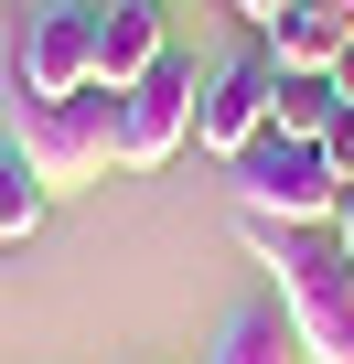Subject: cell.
<instances>
[{
  "label": "cell",
  "instance_id": "obj_1",
  "mask_svg": "<svg viewBox=\"0 0 354 364\" xmlns=\"http://www.w3.org/2000/svg\"><path fill=\"white\" fill-rule=\"evenodd\" d=\"M236 236L279 279V311L301 332V364H354V257L322 225H269V215H236Z\"/></svg>",
  "mask_w": 354,
  "mask_h": 364
},
{
  "label": "cell",
  "instance_id": "obj_12",
  "mask_svg": "<svg viewBox=\"0 0 354 364\" xmlns=\"http://www.w3.org/2000/svg\"><path fill=\"white\" fill-rule=\"evenodd\" d=\"M322 161H333V171H343V182H354V107H343V118H333V129H322Z\"/></svg>",
  "mask_w": 354,
  "mask_h": 364
},
{
  "label": "cell",
  "instance_id": "obj_10",
  "mask_svg": "<svg viewBox=\"0 0 354 364\" xmlns=\"http://www.w3.org/2000/svg\"><path fill=\"white\" fill-rule=\"evenodd\" d=\"M333 118H343L333 75H279V86H269V129H279V139H322Z\"/></svg>",
  "mask_w": 354,
  "mask_h": 364
},
{
  "label": "cell",
  "instance_id": "obj_5",
  "mask_svg": "<svg viewBox=\"0 0 354 364\" xmlns=\"http://www.w3.org/2000/svg\"><path fill=\"white\" fill-rule=\"evenodd\" d=\"M22 97H76L97 86V0H43L22 22V65H11Z\"/></svg>",
  "mask_w": 354,
  "mask_h": 364
},
{
  "label": "cell",
  "instance_id": "obj_7",
  "mask_svg": "<svg viewBox=\"0 0 354 364\" xmlns=\"http://www.w3.org/2000/svg\"><path fill=\"white\" fill-rule=\"evenodd\" d=\"M354 43V0H279L269 22V75H333V54Z\"/></svg>",
  "mask_w": 354,
  "mask_h": 364
},
{
  "label": "cell",
  "instance_id": "obj_4",
  "mask_svg": "<svg viewBox=\"0 0 354 364\" xmlns=\"http://www.w3.org/2000/svg\"><path fill=\"white\" fill-rule=\"evenodd\" d=\"M194 86H204V75H194L183 54H161L150 75L118 86V171H161L172 150L194 139Z\"/></svg>",
  "mask_w": 354,
  "mask_h": 364
},
{
  "label": "cell",
  "instance_id": "obj_15",
  "mask_svg": "<svg viewBox=\"0 0 354 364\" xmlns=\"http://www.w3.org/2000/svg\"><path fill=\"white\" fill-rule=\"evenodd\" d=\"M333 97H343V107H354V43H343V54H333Z\"/></svg>",
  "mask_w": 354,
  "mask_h": 364
},
{
  "label": "cell",
  "instance_id": "obj_14",
  "mask_svg": "<svg viewBox=\"0 0 354 364\" xmlns=\"http://www.w3.org/2000/svg\"><path fill=\"white\" fill-rule=\"evenodd\" d=\"M236 22H247V33H269V22H279V0H236Z\"/></svg>",
  "mask_w": 354,
  "mask_h": 364
},
{
  "label": "cell",
  "instance_id": "obj_6",
  "mask_svg": "<svg viewBox=\"0 0 354 364\" xmlns=\"http://www.w3.org/2000/svg\"><path fill=\"white\" fill-rule=\"evenodd\" d=\"M269 86H279V75H269V54H236V65H215V75L194 86V139H204L215 161H236V150L269 129Z\"/></svg>",
  "mask_w": 354,
  "mask_h": 364
},
{
  "label": "cell",
  "instance_id": "obj_3",
  "mask_svg": "<svg viewBox=\"0 0 354 364\" xmlns=\"http://www.w3.org/2000/svg\"><path fill=\"white\" fill-rule=\"evenodd\" d=\"M226 171H236V215H269V225H333V204H343V171L322 161V139L258 129Z\"/></svg>",
  "mask_w": 354,
  "mask_h": 364
},
{
  "label": "cell",
  "instance_id": "obj_9",
  "mask_svg": "<svg viewBox=\"0 0 354 364\" xmlns=\"http://www.w3.org/2000/svg\"><path fill=\"white\" fill-rule=\"evenodd\" d=\"M204 364H301V332H290V311L279 300H247L226 332H215V353Z\"/></svg>",
  "mask_w": 354,
  "mask_h": 364
},
{
  "label": "cell",
  "instance_id": "obj_2",
  "mask_svg": "<svg viewBox=\"0 0 354 364\" xmlns=\"http://www.w3.org/2000/svg\"><path fill=\"white\" fill-rule=\"evenodd\" d=\"M22 161L43 193H86V182L118 171V86H76V97H22L11 118Z\"/></svg>",
  "mask_w": 354,
  "mask_h": 364
},
{
  "label": "cell",
  "instance_id": "obj_8",
  "mask_svg": "<svg viewBox=\"0 0 354 364\" xmlns=\"http://www.w3.org/2000/svg\"><path fill=\"white\" fill-rule=\"evenodd\" d=\"M161 54H172V22L150 11V0H108V11H97V86H129Z\"/></svg>",
  "mask_w": 354,
  "mask_h": 364
},
{
  "label": "cell",
  "instance_id": "obj_13",
  "mask_svg": "<svg viewBox=\"0 0 354 364\" xmlns=\"http://www.w3.org/2000/svg\"><path fill=\"white\" fill-rule=\"evenodd\" d=\"M322 236H333V247L354 257V182H343V204H333V225H322Z\"/></svg>",
  "mask_w": 354,
  "mask_h": 364
},
{
  "label": "cell",
  "instance_id": "obj_11",
  "mask_svg": "<svg viewBox=\"0 0 354 364\" xmlns=\"http://www.w3.org/2000/svg\"><path fill=\"white\" fill-rule=\"evenodd\" d=\"M43 204H54V193L33 182V161H22V139L0 129V247H22V236L43 225Z\"/></svg>",
  "mask_w": 354,
  "mask_h": 364
}]
</instances>
